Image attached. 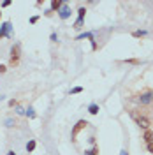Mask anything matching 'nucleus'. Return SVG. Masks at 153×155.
Segmentation results:
<instances>
[{"label": "nucleus", "instance_id": "obj_2", "mask_svg": "<svg viewBox=\"0 0 153 155\" xmlns=\"http://www.w3.org/2000/svg\"><path fill=\"white\" fill-rule=\"evenodd\" d=\"M20 60V46L16 44V46H12V50H11V63L14 65V63H18Z\"/></svg>", "mask_w": 153, "mask_h": 155}, {"label": "nucleus", "instance_id": "obj_18", "mask_svg": "<svg viewBox=\"0 0 153 155\" xmlns=\"http://www.w3.org/2000/svg\"><path fill=\"white\" fill-rule=\"evenodd\" d=\"M7 155H16V153H14V152H7Z\"/></svg>", "mask_w": 153, "mask_h": 155}, {"label": "nucleus", "instance_id": "obj_17", "mask_svg": "<svg viewBox=\"0 0 153 155\" xmlns=\"http://www.w3.org/2000/svg\"><path fill=\"white\" fill-rule=\"evenodd\" d=\"M5 71H7V67H5V65H0V73L4 74V73H5Z\"/></svg>", "mask_w": 153, "mask_h": 155}, {"label": "nucleus", "instance_id": "obj_10", "mask_svg": "<svg viewBox=\"0 0 153 155\" xmlns=\"http://www.w3.org/2000/svg\"><path fill=\"white\" fill-rule=\"evenodd\" d=\"M144 141L146 143H151L153 141V131H146L144 132Z\"/></svg>", "mask_w": 153, "mask_h": 155}, {"label": "nucleus", "instance_id": "obj_9", "mask_svg": "<svg viewBox=\"0 0 153 155\" xmlns=\"http://www.w3.org/2000/svg\"><path fill=\"white\" fill-rule=\"evenodd\" d=\"M88 111H90V115H97L99 113V106H97L95 102L90 104V106H88Z\"/></svg>", "mask_w": 153, "mask_h": 155}, {"label": "nucleus", "instance_id": "obj_7", "mask_svg": "<svg viewBox=\"0 0 153 155\" xmlns=\"http://www.w3.org/2000/svg\"><path fill=\"white\" fill-rule=\"evenodd\" d=\"M151 99H153V93H151V92L144 93V95H141V104H148V102H151Z\"/></svg>", "mask_w": 153, "mask_h": 155}, {"label": "nucleus", "instance_id": "obj_15", "mask_svg": "<svg viewBox=\"0 0 153 155\" xmlns=\"http://www.w3.org/2000/svg\"><path fill=\"white\" fill-rule=\"evenodd\" d=\"M146 146H148V150L153 153V141H151V143H146Z\"/></svg>", "mask_w": 153, "mask_h": 155}, {"label": "nucleus", "instance_id": "obj_1", "mask_svg": "<svg viewBox=\"0 0 153 155\" xmlns=\"http://www.w3.org/2000/svg\"><path fill=\"white\" fill-rule=\"evenodd\" d=\"M86 125H88L86 120H79L78 124L74 125V129H72V141H76V137H78V134H79V131H83Z\"/></svg>", "mask_w": 153, "mask_h": 155}, {"label": "nucleus", "instance_id": "obj_13", "mask_svg": "<svg viewBox=\"0 0 153 155\" xmlns=\"http://www.w3.org/2000/svg\"><path fill=\"white\" fill-rule=\"evenodd\" d=\"M27 115H28L30 118H35V111H33V108H28V111H27Z\"/></svg>", "mask_w": 153, "mask_h": 155}, {"label": "nucleus", "instance_id": "obj_16", "mask_svg": "<svg viewBox=\"0 0 153 155\" xmlns=\"http://www.w3.org/2000/svg\"><path fill=\"white\" fill-rule=\"evenodd\" d=\"M90 155H99V148H93L92 152H90Z\"/></svg>", "mask_w": 153, "mask_h": 155}, {"label": "nucleus", "instance_id": "obj_19", "mask_svg": "<svg viewBox=\"0 0 153 155\" xmlns=\"http://www.w3.org/2000/svg\"><path fill=\"white\" fill-rule=\"evenodd\" d=\"M0 14H2V12H0Z\"/></svg>", "mask_w": 153, "mask_h": 155}, {"label": "nucleus", "instance_id": "obj_4", "mask_svg": "<svg viewBox=\"0 0 153 155\" xmlns=\"http://www.w3.org/2000/svg\"><path fill=\"white\" fill-rule=\"evenodd\" d=\"M58 12H60V18H62V20H67V18L71 16V7L63 4V5L60 7V11H58Z\"/></svg>", "mask_w": 153, "mask_h": 155}, {"label": "nucleus", "instance_id": "obj_11", "mask_svg": "<svg viewBox=\"0 0 153 155\" xmlns=\"http://www.w3.org/2000/svg\"><path fill=\"white\" fill-rule=\"evenodd\" d=\"M33 150H35V141L30 139V141L27 143V152H33Z\"/></svg>", "mask_w": 153, "mask_h": 155}, {"label": "nucleus", "instance_id": "obj_6", "mask_svg": "<svg viewBox=\"0 0 153 155\" xmlns=\"http://www.w3.org/2000/svg\"><path fill=\"white\" fill-rule=\"evenodd\" d=\"M11 32V23L9 21H5L4 25H2V28H0V37H4V35H7Z\"/></svg>", "mask_w": 153, "mask_h": 155}, {"label": "nucleus", "instance_id": "obj_14", "mask_svg": "<svg viewBox=\"0 0 153 155\" xmlns=\"http://www.w3.org/2000/svg\"><path fill=\"white\" fill-rule=\"evenodd\" d=\"M79 92H83L81 86H76V88H72V90H71V93H79Z\"/></svg>", "mask_w": 153, "mask_h": 155}, {"label": "nucleus", "instance_id": "obj_12", "mask_svg": "<svg viewBox=\"0 0 153 155\" xmlns=\"http://www.w3.org/2000/svg\"><path fill=\"white\" fill-rule=\"evenodd\" d=\"M144 35H146V32L144 30H135L134 32V37H144Z\"/></svg>", "mask_w": 153, "mask_h": 155}, {"label": "nucleus", "instance_id": "obj_5", "mask_svg": "<svg viewBox=\"0 0 153 155\" xmlns=\"http://www.w3.org/2000/svg\"><path fill=\"white\" fill-rule=\"evenodd\" d=\"M135 122L139 127H143V129H148L150 127V120L146 118V116H139V118H135Z\"/></svg>", "mask_w": 153, "mask_h": 155}, {"label": "nucleus", "instance_id": "obj_8", "mask_svg": "<svg viewBox=\"0 0 153 155\" xmlns=\"http://www.w3.org/2000/svg\"><path fill=\"white\" fill-rule=\"evenodd\" d=\"M62 5H63V4H62V0H53V2H51V9H53V11H58Z\"/></svg>", "mask_w": 153, "mask_h": 155}, {"label": "nucleus", "instance_id": "obj_3", "mask_svg": "<svg viewBox=\"0 0 153 155\" xmlns=\"http://www.w3.org/2000/svg\"><path fill=\"white\" fill-rule=\"evenodd\" d=\"M84 12H86V9H84V7H81V9L78 11V14H79V18H78V21L74 23V28H81V25H83V20H84Z\"/></svg>", "mask_w": 153, "mask_h": 155}]
</instances>
